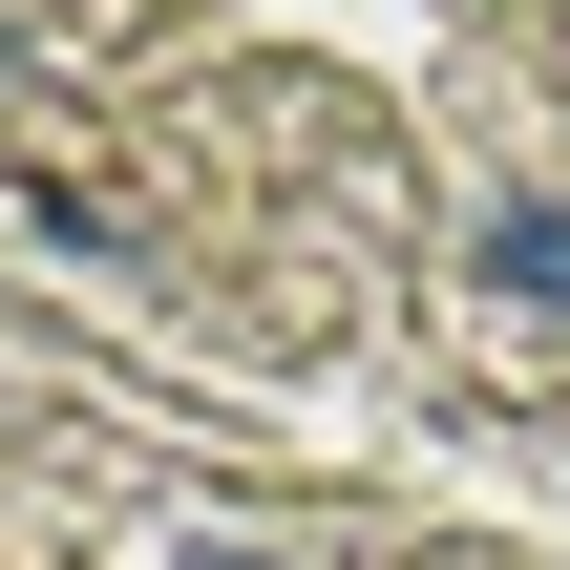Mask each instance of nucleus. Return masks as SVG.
I'll list each match as a JSON object with an SVG mask.
<instances>
[{"label": "nucleus", "instance_id": "nucleus-2", "mask_svg": "<svg viewBox=\"0 0 570 570\" xmlns=\"http://www.w3.org/2000/svg\"><path fill=\"white\" fill-rule=\"evenodd\" d=\"M190 570H275V550H190Z\"/></svg>", "mask_w": 570, "mask_h": 570}, {"label": "nucleus", "instance_id": "nucleus-1", "mask_svg": "<svg viewBox=\"0 0 570 570\" xmlns=\"http://www.w3.org/2000/svg\"><path fill=\"white\" fill-rule=\"evenodd\" d=\"M487 296L570 317V190H508V212H487Z\"/></svg>", "mask_w": 570, "mask_h": 570}]
</instances>
